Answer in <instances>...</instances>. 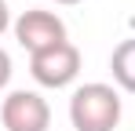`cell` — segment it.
<instances>
[{
	"label": "cell",
	"instance_id": "1",
	"mask_svg": "<svg viewBox=\"0 0 135 131\" xmlns=\"http://www.w3.org/2000/svg\"><path fill=\"white\" fill-rule=\"evenodd\" d=\"M69 120L77 131H113L120 124V95L110 84H84L69 98Z\"/></svg>",
	"mask_w": 135,
	"mask_h": 131
},
{
	"label": "cell",
	"instance_id": "2",
	"mask_svg": "<svg viewBox=\"0 0 135 131\" xmlns=\"http://www.w3.org/2000/svg\"><path fill=\"white\" fill-rule=\"evenodd\" d=\"M29 73L40 87H66L80 73V51L69 40H62L47 51H40V55H29Z\"/></svg>",
	"mask_w": 135,
	"mask_h": 131
},
{
	"label": "cell",
	"instance_id": "3",
	"mask_svg": "<svg viewBox=\"0 0 135 131\" xmlns=\"http://www.w3.org/2000/svg\"><path fill=\"white\" fill-rule=\"evenodd\" d=\"M0 120L7 131H47L51 128V106L37 91H11L0 106Z\"/></svg>",
	"mask_w": 135,
	"mask_h": 131
},
{
	"label": "cell",
	"instance_id": "4",
	"mask_svg": "<svg viewBox=\"0 0 135 131\" xmlns=\"http://www.w3.org/2000/svg\"><path fill=\"white\" fill-rule=\"evenodd\" d=\"M15 40L22 44L29 55H40L47 47H55V44L66 40V22L59 18V15H51V11H22L18 22H15Z\"/></svg>",
	"mask_w": 135,
	"mask_h": 131
},
{
	"label": "cell",
	"instance_id": "5",
	"mask_svg": "<svg viewBox=\"0 0 135 131\" xmlns=\"http://www.w3.org/2000/svg\"><path fill=\"white\" fill-rule=\"evenodd\" d=\"M110 69H113V80L124 87L128 95H135V37L132 40H120L117 47H113Z\"/></svg>",
	"mask_w": 135,
	"mask_h": 131
},
{
	"label": "cell",
	"instance_id": "6",
	"mask_svg": "<svg viewBox=\"0 0 135 131\" xmlns=\"http://www.w3.org/2000/svg\"><path fill=\"white\" fill-rule=\"evenodd\" d=\"M7 80H11V55L0 47V87H7Z\"/></svg>",
	"mask_w": 135,
	"mask_h": 131
},
{
	"label": "cell",
	"instance_id": "7",
	"mask_svg": "<svg viewBox=\"0 0 135 131\" xmlns=\"http://www.w3.org/2000/svg\"><path fill=\"white\" fill-rule=\"evenodd\" d=\"M11 26V11H7V0H0V33Z\"/></svg>",
	"mask_w": 135,
	"mask_h": 131
},
{
	"label": "cell",
	"instance_id": "8",
	"mask_svg": "<svg viewBox=\"0 0 135 131\" xmlns=\"http://www.w3.org/2000/svg\"><path fill=\"white\" fill-rule=\"evenodd\" d=\"M55 4H80V0H55Z\"/></svg>",
	"mask_w": 135,
	"mask_h": 131
}]
</instances>
